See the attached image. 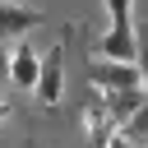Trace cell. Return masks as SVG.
Instances as JSON below:
<instances>
[{
    "mask_svg": "<svg viewBox=\"0 0 148 148\" xmlns=\"http://www.w3.org/2000/svg\"><path fill=\"white\" fill-rule=\"evenodd\" d=\"M102 5H106V14H111V28L97 37V56H102V60H125V65H134V51H139V42H134V14H130L134 0H102Z\"/></svg>",
    "mask_w": 148,
    "mask_h": 148,
    "instance_id": "1",
    "label": "cell"
},
{
    "mask_svg": "<svg viewBox=\"0 0 148 148\" xmlns=\"http://www.w3.org/2000/svg\"><path fill=\"white\" fill-rule=\"evenodd\" d=\"M32 97H37V106H60V97H65V42H56V46L46 51L42 79H37Z\"/></svg>",
    "mask_w": 148,
    "mask_h": 148,
    "instance_id": "2",
    "label": "cell"
},
{
    "mask_svg": "<svg viewBox=\"0 0 148 148\" xmlns=\"http://www.w3.org/2000/svg\"><path fill=\"white\" fill-rule=\"evenodd\" d=\"M88 79L102 88V92H120V88H143V74L139 65H125V60H88Z\"/></svg>",
    "mask_w": 148,
    "mask_h": 148,
    "instance_id": "3",
    "label": "cell"
},
{
    "mask_svg": "<svg viewBox=\"0 0 148 148\" xmlns=\"http://www.w3.org/2000/svg\"><path fill=\"white\" fill-rule=\"evenodd\" d=\"M46 14L37 5H23V0H0V37L5 42H23Z\"/></svg>",
    "mask_w": 148,
    "mask_h": 148,
    "instance_id": "4",
    "label": "cell"
},
{
    "mask_svg": "<svg viewBox=\"0 0 148 148\" xmlns=\"http://www.w3.org/2000/svg\"><path fill=\"white\" fill-rule=\"evenodd\" d=\"M37 79H42V60H37V51L28 46V42H18L14 46V56H9V83L14 88H37Z\"/></svg>",
    "mask_w": 148,
    "mask_h": 148,
    "instance_id": "5",
    "label": "cell"
},
{
    "mask_svg": "<svg viewBox=\"0 0 148 148\" xmlns=\"http://www.w3.org/2000/svg\"><path fill=\"white\" fill-rule=\"evenodd\" d=\"M143 102H148V88H120V92H106V97H102V106H106L111 125H116V120L125 125V120H130Z\"/></svg>",
    "mask_w": 148,
    "mask_h": 148,
    "instance_id": "6",
    "label": "cell"
},
{
    "mask_svg": "<svg viewBox=\"0 0 148 148\" xmlns=\"http://www.w3.org/2000/svg\"><path fill=\"white\" fill-rule=\"evenodd\" d=\"M125 139H130L134 148H148V102H143V106L125 120Z\"/></svg>",
    "mask_w": 148,
    "mask_h": 148,
    "instance_id": "7",
    "label": "cell"
},
{
    "mask_svg": "<svg viewBox=\"0 0 148 148\" xmlns=\"http://www.w3.org/2000/svg\"><path fill=\"white\" fill-rule=\"evenodd\" d=\"M134 42H139V51H134V65H139V74H143V88H148V18H139V23H134Z\"/></svg>",
    "mask_w": 148,
    "mask_h": 148,
    "instance_id": "8",
    "label": "cell"
},
{
    "mask_svg": "<svg viewBox=\"0 0 148 148\" xmlns=\"http://www.w3.org/2000/svg\"><path fill=\"white\" fill-rule=\"evenodd\" d=\"M5 83H9V56H5V37H0V92H5Z\"/></svg>",
    "mask_w": 148,
    "mask_h": 148,
    "instance_id": "9",
    "label": "cell"
},
{
    "mask_svg": "<svg viewBox=\"0 0 148 148\" xmlns=\"http://www.w3.org/2000/svg\"><path fill=\"white\" fill-rule=\"evenodd\" d=\"M106 148H134V143H130V139H125V134H116V139H111V143H106Z\"/></svg>",
    "mask_w": 148,
    "mask_h": 148,
    "instance_id": "10",
    "label": "cell"
},
{
    "mask_svg": "<svg viewBox=\"0 0 148 148\" xmlns=\"http://www.w3.org/2000/svg\"><path fill=\"white\" fill-rule=\"evenodd\" d=\"M5 116H9V106H0V125H5Z\"/></svg>",
    "mask_w": 148,
    "mask_h": 148,
    "instance_id": "11",
    "label": "cell"
}]
</instances>
